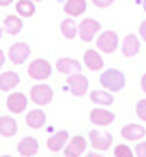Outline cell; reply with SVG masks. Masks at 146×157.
Instances as JSON below:
<instances>
[{
  "instance_id": "1",
  "label": "cell",
  "mask_w": 146,
  "mask_h": 157,
  "mask_svg": "<svg viewBox=\"0 0 146 157\" xmlns=\"http://www.w3.org/2000/svg\"><path fill=\"white\" fill-rule=\"evenodd\" d=\"M100 85L104 86L106 90L120 92L125 86V74L118 69H107L100 74Z\"/></svg>"
},
{
  "instance_id": "2",
  "label": "cell",
  "mask_w": 146,
  "mask_h": 157,
  "mask_svg": "<svg viewBox=\"0 0 146 157\" xmlns=\"http://www.w3.org/2000/svg\"><path fill=\"white\" fill-rule=\"evenodd\" d=\"M28 76L32 79L42 81V79H48L51 76V65L48 60L44 58H35L32 64L28 65Z\"/></svg>"
},
{
  "instance_id": "3",
  "label": "cell",
  "mask_w": 146,
  "mask_h": 157,
  "mask_svg": "<svg viewBox=\"0 0 146 157\" xmlns=\"http://www.w3.org/2000/svg\"><path fill=\"white\" fill-rule=\"evenodd\" d=\"M67 85H69V90L72 95L76 97H81L88 92V78L83 76L81 72H74V74H69L67 76Z\"/></svg>"
},
{
  "instance_id": "4",
  "label": "cell",
  "mask_w": 146,
  "mask_h": 157,
  "mask_svg": "<svg viewBox=\"0 0 146 157\" xmlns=\"http://www.w3.org/2000/svg\"><path fill=\"white\" fill-rule=\"evenodd\" d=\"M99 30H100V23H99L97 20H93V18H84L83 21L77 25V36L81 37V41L90 43Z\"/></svg>"
},
{
  "instance_id": "5",
  "label": "cell",
  "mask_w": 146,
  "mask_h": 157,
  "mask_svg": "<svg viewBox=\"0 0 146 157\" xmlns=\"http://www.w3.org/2000/svg\"><path fill=\"white\" fill-rule=\"evenodd\" d=\"M30 99L39 106H46L53 101V90L48 85H34L30 88Z\"/></svg>"
},
{
  "instance_id": "6",
  "label": "cell",
  "mask_w": 146,
  "mask_h": 157,
  "mask_svg": "<svg viewBox=\"0 0 146 157\" xmlns=\"http://www.w3.org/2000/svg\"><path fill=\"white\" fill-rule=\"evenodd\" d=\"M97 48L100 51H104V53H113V51H116L118 48V36H116V32H113V30H104L100 36L97 37Z\"/></svg>"
},
{
  "instance_id": "7",
  "label": "cell",
  "mask_w": 146,
  "mask_h": 157,
  "mask_svg": "<svg viewBox=\"0 0 146 157\" xmlns=\"http://www.w3.org/2000/svg\"><path fill=\"white\" fill-rule=\"evenodd\" d=\"M28 57H30V46L27 43H14L9 48V58L13 64L21 65Z\"/></svg>"
},
{
  "instance_id": "8",
  "label": "cell",
  "mask_w": 146,
  "mask_h": 157,
  "mask_svg": "<svg viewBox=\"0 0 146 157\" xmlns=\"http://www.w3.org/2000/svg\"><path fill=\"white\" fill-rule=\"evenodd\" d=\"M90 143L95 150H107L113 143V136L109 132H102V131H97V129H92Z\"/></svg>"
},
{
  "instance_id": "9",
  "label": "cell",
  "mask_w": 146,
  "mask_h": 157,
  "mask_svg": "<svg viewBox=\"0 0 146 157\" xmlns=\"http://www.w3.org/2000/svg\"><path fill=\"white\" fill-rule=\"evenodd\" d=\"M84 150H86V140L83 136H74L63 148V154L65 157H79Z\"/></svg>"
},
{
  "instance_id": "10",
  "label": "cell",
  "mask_w": 146,
  "mask_h": 157,
  "mask_svg": "<svg viewBox=\"0 0 146 157\" xmlns=\"http://www.w3.org/2000/svg\"><path fill=\"white\" fill-rule=\"evenodd\" d=\"M90 122L93 125H109L114 122V113L107 111L104 108H95L90 111Z\"/></svg>"
},
{
  "instance_id": "11",
  "label": "cell",
  "mask_w": 146,
  "mask_h": 157,
  "mask_svg": "<svg viewBox=\"0 0 146 157\" xmlns=\"http://www.w3.org/2000/svg\"><path fill=\"white\" fill-rule=\"evenodd\" d=\"M141 50V43L137 36H134V34H127L125 39H123V43H122V53L125 55V57L132 58L136 57Z\"/></svg>"
},
{
  "instance_id": "12",
  "label": "cell",
  "mask_w": 146,
  "mask_h": 157,
  "mask_svg": "<svg viewBox=\"0 0 146 157\" xmlns=\"http://www.w3.org/2000/svg\"><path fill=\"white\" fill-rule=\"evenodd\" d=\"M27 102H28L27 95L21 92H14L7 97V108H9L11 113H21V111H25Z\"/></svg>"
},
{
  "instance_id": "13",
  "label": "cell",
  "mask_w": 146,
  "mask_h": 157,
  "mask_svg": "<svg viewBox=\"0 0 146 157\" xmlns=\"http://www.w3.org/2000/svg\"><path fill=\"white\" fill-rule=\"evenodd\" d=\"M18 152L23 157H34L39 152V141L35 138H32V136H27V138H23L18 143Z\"/></svg>"
},
{
  "instance_id": "14",
  "label": "cell",
  "mask_w": 146,
  "mask_h": 157,
  "mask_svg": "<svg viewBox=\"0 0 146 157\" xmlns=\"http://www.w3.org/2000/svg\"><path fill=\"white\" fill-rule=\"evenodd\" d=\"M56 71L62 74H74V72L81 71V64L77 62L76 58H58L56 60Z\"/></svg>"
},
{
  "instance_id": "15",
  "label": "cell",
  "mask_w": 146,
  "mask_h": 157,
  "mask_svg": "<svg viewBox=\"0 0 146 157\" xmlns=\"http://www.w3.org/2000/svg\"><path fill=\"white\" fill-rule=\"evenodd\" d=\"M144 134H146V129L143 127V125H139V124H127V125L122 127V136H123L125 140L136 141V140L144 138Z\"/></svg>"
},
{
  "instance_id": "16",
  "label": "cell",
  "mask_w": 146,
  "mask_h": 157,
  "mask_svg": "<svg viewBox=\"0 0 146 157\" xmlns=\"http://www.w3.org/2000/svg\"><path fill=\"white\" fill-rule=\"evenodd\" d=\"M67 140H69V132L67 131H58V132H55L53 136L48 138V148L51 152H60L65 147Z\"/></svg>"
},
{
  "instance_id": "17",
  "label": "cell",
  "mask_w": 146,
  "mask_h": 157,
  "mask_svg": "<svg viewBox=\"0 0 146 157\" xmlns=\"http://www.w3.org/2000/svg\"><path fill=\"white\" fill-rule=\"evenodd\" d=\"M20 85V74L14 71H6L0 74V90H13L14 86Z\"/></svg>"
},
{
  "instance_id": "18",
  "label": "cell",
  "mask_w": 146,
  "mask_h": 157,
  "mask_svg": "<svg viewBox=\"0 0 146 157\" xmlns=\"http://www.w3.org/2000/svg\"><path fill=\"white\" fill-rule=\"evenodd\" d=\"M84 65L90 71H100L104 67V58L100 57L95 50H88L84 51Z\"/></svg>"
},
{
  "instance_id": "19",
  "label": "cell",
  "mask_w": 146,
  "mask_h": 157,
  "mask_svg": "<svg viewBox=\"0 0 146 157\" xmlns=\"http://www.w3.org/2000/svg\"><path fill=\"white\" fill-rule=\"evenodd\" d=\"M27 125L32 129H41L44 127V124H46V113L42 111V109H32V111H28L27 113Z\"/></svg>"
},
{
  "instance_id": "20",
  "label": "cell",
  "mask_w": 146,
  "mask_h": 157,
  "mask_svg": "<svg viewBox=\"0 0 146 157\" xmlns=\"http://www.w3.org/2000/svg\"><path fill=\"white\" fill-rule=\"evenodd\" d=\"M18 132V122L13 117H0V134L4 138H11Z\"/></svg>"
},
{
  "instance_id": "21",
  "label": "cell",
  "mask_w": 146,
  "mask_h": 157,
  "mask_svg": "<svg viewBox=\"0 0 146 157\" xmlns=\"http://www.w3.org/2000/svg\"><path fill=\"white\" fill-rule=\"evenodd\" d=\"M63 11H65V14H69L70 18L83 14L84 11H86V0H67L65 6H63Z\"/></svg>"
},
{
  "instance_id": "22",
  "label": "cell",
  "mask_w": 146,
  "mask_h": 157,
  "mask_svg": "<svg viewBox=\"0 0 146 157\" xmlns=\"http://www.w3.org/2000/svg\"><path fill=\"white\" fill-rule=\"evenodd\" d=\"M4 25H6V32L7 34H11V36L20 34L21 29H23V21H21V18L20 16H16V14L7 16L6 21H4Z\"/></svg>"
},
{
  "instance_id": "23",
  "label": "cell",
  "mask_w": 146,
  "mask_h": 157,
  "mask_svg": "<svg viewBox=\"0 0 146 157\" xmlns=\"http://www.w3.org/2000/svg\"><path fill=\"white\" fill-rule=\"evenodd\" d=\"M60 30H62V36L67 37V39H74L77 34V25L72 18H65L62 23H60Z\"/></svg>"
},
{
  "instance_id": "24",
  "label": "cell",
  "mask_w": 146,
  "mask_h": 157,
  "mask_svg": "<svg viewBox=\"0 0 146 157\" xmlns=\"http://www.w3.org/2000/svg\"><path fill=\"white\" fill-rule=\"evenodd\" d=\"M16 11L18 14L23 16V18H30V16L35 14V4L32 0H20L16 4Z\"/></svg>"
},
{
  "instance_id": "25",
  "label": "cell",
  "mask_w": 146,
  "mask_h": 157,
  "mask_svg": "<svg viewBox=\"0 0 146 157\" xmlns=\"http://www.w3.org/2000/svg\"><path fill=\"white\" fill-rule=\"evenodd\" d=\"M90 99L95 102V104H104V106H109L114 102L113 95L109 92H104V90H93L90 94Z\"/></svg>"
},
{
  "instance_id": "26",
  "label": "cell",
  "mask_w": 146,
  "mask_h": 157,
  "mask_svg": "<svg viewBox=\"0 0 146 157\" xmlns=\"http://www.w3.org/2000/svg\"><path fill=\"white\" fill-rule=\"evenodd\" d=\"M114 157H134V154L127 145L122 143V145H116L114 147Z\"/></svg>"
},
{
  "instance_id": "27",
  "label": "cell",
  "mask_w": 146,
  "mask_h": 157,
  "mask_svg": "<svg viewBox=\"0 0 146 157\" xmlns=\"http://www.w3.org/2000/svg\"><path fill=\"white\" fill-rule=\"evenodd\" d=\"M136 115L139 117L141 120L146 122V99H141L137 104H136Z\"/></svg>"
},
{
  "instance_id": "28",
  "label": "cell",
  "mask_w": 146,
  "mask_h": 157,
  "mask_svg": "<svg viewBox=\"0 0 146 157\" xmlns=\"http://www.w3.org/2000/svg\"><path fill=\"white\" fill-rule=\"evenodd\" d=\"M136 157H146V141L136 145Z\"/></svg>"
},
{
  "instance_id": "29",
  "label": "cell",
  "mask_w": 146,
  "mask_h": 157,
  "mask_svg": "<svg viewBox=\"0 0 146 157\" xmlns=\"http://www.w3.org/2000/svg\"><path fill=\"white\" fill-rule=\"evenodd\" d=\"M92 2H93L97 7H102V9H104V7H109L114 0H92Z\"/></svg>"
},
{
  "instance_id": "30",
  "label": "cell",
  "mask_w": 146,
  "mask_h": 157,
  "mask_svg": "<svg viewBox=\"0 0 146 157\" xmlns=\"http://www.w3.org/2000/svg\"><path fill=\"white\" fill-rule=\"evenodd\" d=\"M139 34L141 37H143V41H146V20L143 23H141V27H139Z\"/></svg>"
},
{
  "instance_id": "31",
  "label": "cell",
  "mask_w": 146,
  "mask_h": 157,
  "mask_svg": "<svg viewBox=\"0 0 146 157\" xmlns=\"http://www.w3.org/2000/svg\"><path fill=\"white\" fill-rule=\"evenodd\" d=\"M141 88H143V92H146V74L141 76Z\"/></svg>"
},
{
  "instance_id": "32",
  "label": "cell",
  "mask_w": 146,
  "mask_h": 157,
  "mask_svg": "<svg viewBox=\"0 0 146 157\" xmlns=\"http://www.w3.org/2000/svg\"><path fill=\"white\" fill-rule=\"evenodd\" d=\"M4 62H6V55H4V51L0 50V67L4 65Z\"/></svg>"
},
{
  "instance_id": "33",
  "label": "cell",
  "mask_w": 146,
  "mask_h": 157,
  "mask_svg": "<svg viewBox=\"0 0 146 157\" xmlns=\"http://www.w3.org/2000/svg\"><path fill=\"white\" fill-rule=\"evenodd\" d=\"M84 157H104V155H100V154H97V152H90V154H86Z\"/></svg>"
},
{
  "instance_id": "34",
  "label": "cell",
  "mask_w": 146,
  "mask_h": 157,
  "mask_svg": "<svg viewBox=\"0 0 146 157\" xmlns=\"http://www.w3.org/2000/svg\"><path fill=\"white\" fill-rule=\"evenodd\" d=\"M11 2H13V0H0V6H2V7H6V6H9Z\"/></svg>"
},
{
  "instance_id": "35",
  "label": "cell",
  "mask_w": 146,
  "mask_h": 157,
  "mask_svg": "<svg viewBox=\"0 0 146 157\" xmlns=\"http://www.w3.org/2000/svg\"><path fill=\"white\" fill-rule=\"evenodd\" d=\"M143 7H144V11H146V0H143Z\"/></svg>"
},
{
  "instance_id": "36",
  "label": "cell",
  "mask_w": 146,
  "mask_h": 157,
  "mask_svg": "<svg viewBox=\"0 0 146 157\" xmlns=\"http://www.w3.org/2000/svg\"><path fill=\"white\" fill-rule=\"evenodd\" d=\"M2 157H13V155H2Z\"/></svg>"
},
{
  "instance_id": "37",
  "label": "cell",
  "mask_w": 146,
  "mask_h": 157,
  "mask_svg": "<svg viewBox=\"0 0 146 157\" xmlns=\"http://www.w3.org/2000/svg\"><path fill=\"white\" fill-rule=\"evenodd\" d=\"M0 37H2V29H0Z\"/></svg>"
},
{
  "instance_id": "38",
  "label": "cell",
  "mask_w": 146,
  "mask_h": 157,
  "mask_svg": "<svg viewBox=\"0 0 146 157\" xmlns=\"http://www.w3.org/2000/svg\"><path fill=\"white\" fill-rule=\"evenodd\" d=\"M34 2H35V0H34Z\"/></svg>"
}]
</instances>
